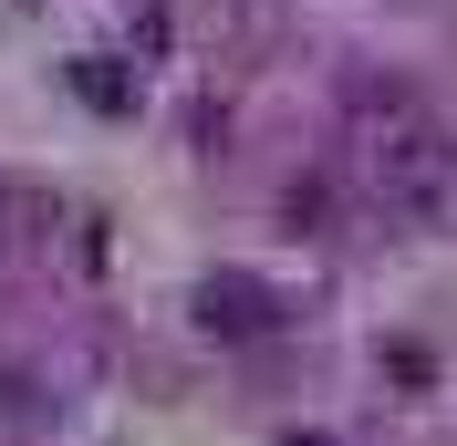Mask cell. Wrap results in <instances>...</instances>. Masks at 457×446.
I'll use <instances>...</instances> for the list:
<instances>
[{
	"label": "cell",
	"mask_w": 457,
	"mask_h": 446,
	"mask_svg": "<svg viewBox=\"0 0 457 446\" xmlns=\"http://www.w3.org/2000/svg\"><path fill=\"white\" fill-rule=\"evenodd\" d=\"M53 425V394L31 384L21 363H0V436H42Z\"/></svg>",
	"instance_id": "obj_3"
},
{
	"label": "cell",
	"mask_w": 457,
	"mask_h": 446,
	"mask_svg": "<svg viewBox=\"0 0 457 446\" xmlns=\"http://www.w3.org/2000/svg\"><path fill=\"white\" fill-rule=\"evenodd\" d=\"M270 446H343V436H270Z\"/></svg>",
	"instance_id": "obj_5"
},
{
	"label": "cell",
	"mask_w": 457,
	"mask_h": 446,
	"mask_svg": "<svg viewBox=\"0 0 457 446\" xmlns=\"http://www.w3.org/2000/svg\"><path fill=\"white\" fill-rule=\"evenodd\" d=\"M364 187L385 197V208H405V219L447 197V136H436L395 84H385V104L364 94Z\"/></svg>",
	"instance_id": "obj_1"
},
{
	"label": "cell",
	"mask_w": 457,
	"mask_h": 446,
	"mask_svg": "<svg viewBox=\"0 0 457 446\" xmlns=\"http://www.w3.org/2000/svg\"><path fill=\"white\" fill-rule=\"evenodd\" d=\"M73 84H84V104H94V114H125V104H136V84H125L114 62H73Z\"/></svg>",
	"instance_id": "obj_4"
},
{
	"label": "cell",
	"mask_w": 457,
	"mask_h": 446,
	"mask_svg": "<svg viewBox=\"0 0 457 446\" xmlns=\"http://www.w3.org/2000/svg\"><path fill=\"white\" fill-rule=\"evenodd\" d=\"M187 311H198L208 343H270V333H281V291H270V280H250V270H208Z\"/></svg>",
	"instance_id": "obj_2"
}]
</instances>
